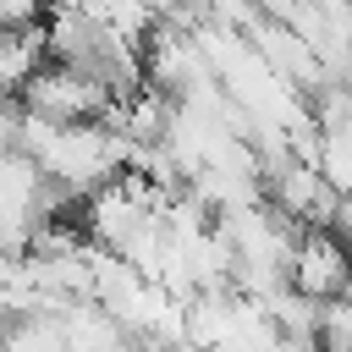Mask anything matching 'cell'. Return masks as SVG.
Returning a JSON list of instances; mask_svg holds the SVG:
<instances>
[{"mask_svg":"<svg viewBox=\"0 0 352 352\" xmlns=\"http://www.w3.org/2000/svg\"><path fill=\"white\" fill-rule=\"evenodd\" d=\"M44 66V33L33 28H0V99H16V88Z\"/></svg>","mask_w":352,"mask_h":352,"instance_id":"3","label":"cell"},{"mask_svg":"<svg viewBox=\"0 0 352 352\" xmlns=\"http://www.w3.org/2000/svg\"><path fill=\"white\" fill-rule=\"evenodd\" d=\"M110 94L82 77V72H66V66H38L22 88H16V110L33 116V121H50V126H77V121H104L110 116Z\"/></svg>","mask_w":352,"mask_h":352,"instance_id":"1","label":"cell"},{"mask_svg":"<svg viewBox=\"0 0 352 352\" xmlns=\"http://www.w3.org/2000/svg\"><path fill=\"white\" fill-rule=\"evenodd\" d=\"M286 286L302 292L308 302H330L346 297V248L330 231H297L292 264H286Z\"/></svg>","mask_w":352,"mask_h":352,"instance_id":"2","label":"cell"},{"mask_svg":"<svg viewBox=\"0 0 352 352\" xmlns=\"http://www.w3.org/2000/svg\"><path fill=\"white\" fill-rule=\"evenodd\" d=\"M314 352H352V308L346 297H330L314 308Z\"/></svg>","mask_w":352,"mask_h":352,"instance_id":"5","label":"cell"},{"mask_svg":"<svg viewBox=\"0 0 352 352\" xmlns=\"http://www.w3.org/2000/svg\"><path fill=\"white\" fill-rule=\"evenodd\" d=\"M0 352H66V341H60V314L0 319Z\"/></svg>","mask_w":352,"mask_h":352,"instance_id":"4","label":"cell"}]
</instances>
